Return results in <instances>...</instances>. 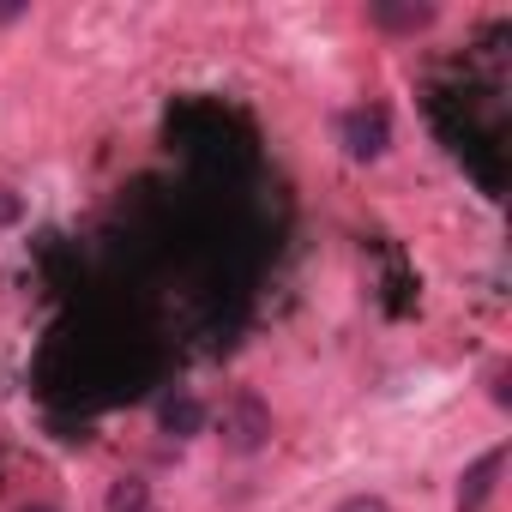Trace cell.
Returning a JSON list of instances; mask_svg holds the SVG:
<instances>
[{
    "label": "cell",
    "mask_w": 512,
    "mask_h": 512,
    "mask_svg": "<svg viewBox=\"0 0 512 512\" xmlns=\"http://www.w3.org/2000/svg\"><path fill=\"white\" fill-rule=\"evenodd\" d=\"M338 133H344V151L350 157H380L386 145H392V121H386V109L380 103H368V109H350L344 121H338Z\"/></svg>",
    "instance_id": "cell-1"
},
{
    "label": "cell",
    "mask_w": 512,
    "mask_h": 512,
    "mask_svg": "<svg viewBox=\"0 0 512 512\" xmlns=\"http://www.w3.org/2000/svg\"><path fill=\"white\" fill-rule=\"evenodd\" d=\"M500 470H506V446L482 452V458L464 470V482H458V512H482L488 494H494V476H500Z\"/></svg>",
    "instance_id": "cell-2"
},
{
    "label": "cell",
    "mask_w": 512,
    "mask_h": 512,
    "mask_svg": "<svg viewBox=\"0 0 512 512\" xmlns=\"http://www.w3.org/2000/svg\"><path fill=\"white\" fill-rule=\"evenodd\" d=\"M223 434H229V446H235V452H253V446H260V440L272 434V416H266V404H260V398H235V410H229Z\"/></svg>",
    "instance_id": "cell-3"
},
{
    "label": "cell",
    "mask_w": 512,
    "mask_h": 512,
    "mask_svg": "<svg viewBox=\"0 0 512 512\" xmlns=\"http://www.w3.org/2000/svg\"><path fill=\"white\" fill-rule=\"evenodd\" d=\"M368 19L380 31H428L434 7H416V0H368Z\"/></svg>",
    "instance_id": "cell-4"
},
{
    "label": "cell",
    "mask_w": 512,
    "mask_h": 512,
    "mask_svg": "<svg viewBox=\"0 0 512 512\" xmlns=\"http://www.w3.org/2000/svg\"><path fill=\"white\" fill-rule=\"evenodd\" d=\"M109 512H157V500H151V488L139 476H121L109 488Z\"/></svg>",
    "instance_id": "cell-5"
},
{
    "label": "cell",
    "mask_w": 512,
    "mask_h": 512,
    "mask_svg": "<svg viewBox=\"0 0 512 512\" xmlns=\"http://www.w3.org/2000/svg\"><path fill=\"white\" fill-rule=\"evenodd\" d=\"M199 422H205V410H199L193 398H181V404H163V428H169V434H193Z\"/></svg>",
    "instance_id": "cell-6"
},
{
    "label": "cell",
    "mask_w": 512,
    "mask_h": 512,
    "mask_svg": "<svg viewBox=\"0 0 512 512\" xmlns=\"http://www.w3.org/2000/svg\"><path fill=\"white\" fill-rule=\"evenodd\" d=\"M19 211H25L19 193H13V187H0V223H19Z\"/></svg>",
    "instance_id": "cell-7"
},
{
    "label": "cell",
    "mask_w": 512,
    "mask_h": 512,
    "mask_svg": "<svg viewBox=\"0 0 512 512\" xmlns=\"http://www.w3.org/2000/svg\"><path fill=\"white\" fill-rule=\"evenodd\" d=\"M338 512H392V506H386V500H374V494H356V500H344Z\"/></svg>",
    "instance_id": "cell-8"
},
{
    "label": "cell",
    "mask_w": 512,
    "mask_h": 512,
    "mask_svg": "<svg viewBox=\"0 0 512 512\" xmlns=\"http://www.w3.org/2000/svg\"><path fill=\"white\" fill-rule=\"evenodd\" d=\"M25 512H55V506H25Z\"/></svg>",
    "instance_id": "cell-9"
}]
</instances>
